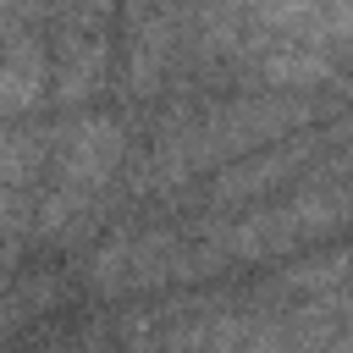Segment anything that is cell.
<instances>
[{"instance_id":"cell-7","label":"cell","mask_w":353,"mask_h":353,"mask_svg":"<svg viewBox=\"0 0 353 353\" xmlns=\"http://www.w3.org/2000/svg\"><path fill=\"white\" fill-rule=\"evenodd\" d=\"M44 176V132H11L0 121V232H28L33 182Z\"/></svg>"},{"instance_id":"cell-9","label":"cell","mask_w":353,"mask_h":353,"mask_svg":"<svg viewBox=\"0 0 353 353\" xmlns=\"http://www.w3.org/2000/svg\"><path fill=\"white\" fill-rule=\"evenodd\" d=\"M254 77H259L265 88L309 94V88L342 77V50H331V44H270V50L254 61Z\"/></svg>"},{"instance_id":"cell-10","label":"cell","mask_w":353,"mask_h":353,"mask_svg":"<svg viewBox=\"0 0 353 353\" xmlns=\"http://www.w3.org/2000/svg\"><path fill=\"white\" fill-rule=\"evenodd\" d=\"M0 33H6V17H0Z\"/></svg>"},{"instance_id":"cell-2","label":"cell","mask_w":353,"mask_h":353,"mask_svg":"<svg viewBox=\"0 0 353 353\" xmlns=\"http://www.w3.org/2000/svg\"><path fill=\"white\" fill-rule=\"evenodd\" d=\"M347 221V182H342V160L325 165L320 182L287 193L281 204H265L226 221V226H210L204 237L226 254V265H259V259H281V254H298L320 237H336Z\"/></svg>"},{"instance_id":"cell-4","label":"cell","mask_w":353,"mask_h":353,"mask_svg":"<svg viewBox=\"0 0 353 353\" xmlns=\"http://www.w3.org/2000/svg\"><path fill=\"white\" fill-rule=\"evenodd\" d=\"M336 143H342L336 127H331V132H309V127H298V132H287V138H276V143H259V149L226 160L221 176L204 182V204H210V210L259 204L265 193H281L292 176H309V165H314L325 149H336Z\"/></svg>"},{"instance_id":"cell-3","label":"cell","mask_w":353,"mask_h":353,"mask_svg":"<svg viewBox=\"0 0 353 353\" xmlns=\"http://www.w3.org/2000/svg\"><path fill=\"white\" fill-rule=\"evenodd\" d=\"M226 270V254L199 232H171V226H143V232H116L94 248L88 259V287L99 298H138V292H160V287H188Z\"/></svg>"},{"instance_id":"cell-8","label":"cell","mask_w":353,"mask_h":353,"mask_svg":"<svg viewBox=\"0 0 353 353\" xmlns=\"http://www.w3.org/2000/svg\"><path fill=\"white\" fill-rule=\"evenodd\" d=\"M44 99H50V50L44 39L22 33L0 50V121L33 116L44 110Z\"/></svg>"},{"instance_id":"cell-1","label":"cell","mask_w":353,"mask_h":353,"mask_svg":"<svg viewBox=\"0 0 353 353\" xmlns=\"http://www.w3.org/2000/svg\"><path fill=\"white\" fill-rule=\"evenodd\" d=\"M314 116H320V105L309 94H292V88H265V94H248L232 105L193 110L154 138L138 188L143 193H182L193 176H210L215 165H226L259 143H276V138L309 127Z\"/></svg>"},{"instance_id":"cell-6","label":"cell","mask_w":353,"mask_h":353,"mask_svg":"<svg viewBox=\"0 0 353 353\" xmlns=\"http://www.w3.org/2000/svg\"><path fill=\"white\" fill-rule=\"evenodd\" d=\"M116 83V44L105 22H66L61 50L50 55V99L61 110H88Z\"/></svg>"},{"instance_id":"cell-5","label":"cell","mask_w":353,"mask_h":353,"mask_svg":"<svg viewBox=\"0 0 353 353\" xmlns=\"http://www.w3.org/2000/svg\"><path fill=\"white\" fill-rule=\"evenodd\" d=\"M182 61V22L160 0H127V44H121V88L132 99H154Z\"/></svg>"}]
</instances>
